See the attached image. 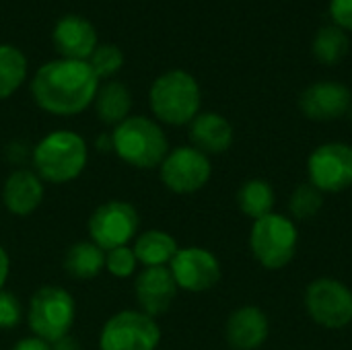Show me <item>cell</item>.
Here are the masks:
<instances>
[{
  "instance_id": "16",
  "label": "cell",
  "mask_w": 352,
  "mask_h": 350,
  "mask_svg": "<svg viewBox=\"0 0 352 350\" xmlns=\"http://www.w3.org/2000/svg\"><path fill=\"white\" fill-rule=\"evenodd\" d=\"M45 196V184L33 169H14L2 184V204L14 217L33 215Z\"/></svg>"
},
{
  "instance_id": "31",
  "label": "cell",
  "mask_w": 352,
  "mask_h": 350,
  "mask_svg": "<svg viewBox=\"0 0 352 350\" xmlns=\"http://www.w3.org/2000/svg\"><path fill=\"white\" fill-rule=\"evenodd\" d=\"M50 347H52V350H82V347L78 344V340H76V338H72L70 334H66V336L58 338V340H56V342H52Z\"/></svg>"
},
{
  "instance_id": "32",
  "label": "cell",
  "mask_w": 352,
  "mask_h": 350,
  "mask_svg": "<svg viewBox=\"0 0 352 350\" xmlns=\"http://www.w3.org/2000/svg\"><path fill=\"white\" fill-rule=\"evenodd\" d=\"M8 274H10V258H8L6 250L0 245V291L4 289V285L8 281Z\"/></svg>"
},
{
  "instance_id": "11",
  "label": "cell",
  "mask_w": 352,
  "mask_h": 350,
  "mask_svg": "<svg viewBox=\"0 0 352 350\" xmlns=\"http://www.w3.org/2000/svg\"><path fill=\"white\" fill-rule=\"evenodd\" d=\"M309 184L322 194L352 188V146L346 142L320 144L307 159Z\"/></svg>"
},
{
  "instance_id": "18",
  "label": "cell",
  "mask_w": 352,
  "mask_h": 350,
  "mask_svg": "<svg viewBox=\"0 0 352 350\" xmlns=\"http://www.w3.org/2000/svg\"><path fill=\"white\" fill-rule=\"evenodd\" d=\"M190 140L194 149L208 157L223 155L233 144V126L217 111H200L190 122Z\"/></svg>"
},
{
  "instance_id": "1",
  "label": "cell",
  "mask_w": 352,
  "mask_h": 350,
  "mask_svg": "<svg viewBox=\"0 0 352 350\" xmlns=\"http://www.w3.org/2000/svg\"><path fill=\"white\" fill-rule=\"evenodd\" d=\"M99 91V78L85 60L58 58L37 68L31 78V97L39 109L70 118L89 109Z\"/></svg>"
},
{
  "instance_id": "19",
  "label": "cell",
  "mask_w": 352,
  "mask_h": 350,
  "mask_svg": "<svg viewBox=\"0 0 352 350\" xmlns=\"http://www.w3.org/2000/svg\"><path fill=\"white\" fill-rule=\"evenodd\" d=\"M132 250L138 264H142L144 268H159L171 264L179 245L171 233L161 229H148L136 235Z\"/></svg>"
},
{
  "instance_id": "13",
  "label": "cell",
  "mask_w": 352,
  "mask_h": 350,
  "mask_svg": "<svg viewBox=\"0 0 352 350\" xmlns=\"http://www.w3.org/2000/svg\"><path fill=\"white\" fill-rule=\"evenodd\" d=\"M352 105L351 89L336 80H320L309 85L299 97V109L314 122H332L349 113Z\"/></svg>"
},
{
  "instance_id": "17",
  "label": "cell",
  "mask_w": 352,
  "mask_h": 350,
  "mask_svg": "<svg viewBox=\"0 0 352 350\" xmlns=\"http://www.w3.org/2000/svg\"><path fill=\"white\" fill-rule=\"evenodd\" d=\"M270 336V320L256 305L235 309L225 326V338L233 350H258Z\"/></svg>"
},
{
  "instance_id": "30",
  "label": "cell",
  "mask_w": 352,
  "mask_h": 350,
  "mask_svg": "<svg viewBox=\"0 0 352 350\" xmlns=\"http://www.w3.org/2000/svg\"><path fill=\"white\" fill-rule=\"evenodd\" d=\"M12 350H52L50 347V342H45V340H41V338H37V336H27V338H21Z\"/></svg>"
},
{
  "instance_id": "22",
  "label": "cell",
  "mask_w": 352,
  "mask_h": 350,
  "mask_svg": "<svg viewBox=\"0 0 352 350\" xmlns=\"http://www.w3.org/2000/svg\"><path fill=\"white\" fill-rule=\"evenodd\" d=\"M27 56L12 43H0V101L12 97L27 80Z\"/></svg>"
},
{
  "instance_id": "10",
  "label": "cell",
  "mask_w": 352,
  "mask_h": 350,
  "mask_svg": "<svg viewBox=\"0 0 352 350\" xmlns=\"http://www.w3.org/2000/svg\"><path fill=\"white\" fill-rule=\"evenodd\" d=\"M212 175L210 157L190 146H177L167 153L159 165V177L173 194H194L202 190Z\"/></svg>"
},
{
  "instance_id": "25",
  "label": "cell",
  "mask_w": 352,
  "mask_h": 350,
  "mask_svg": "<svg viewBox=\"0 0 352 350\" xmlns=\"http://www.w3.org/2000/svg\"><path fill=\"white\" fill-rule=\"evenodd\" d=\"M322 206H324V194L316 186H311L309 182L297 186L291 200H289V210H291L295 221L314 219L322 210Z\"/></svg>"
},
{
  "instance_id": "9",
  "label": "cell",
  "mask_w": 352,
  "mask_h": 350,
  "mask_svg": "<svg viewBox=\"0 0 352 350\" xmlns=\"http://www.w3.org/2000/svg\"><path fill=\"white\" fill-rule=\"evenodd\" d=\"M305 309L322 328H346L352 322V291L338 278H316L305 291Z\"/></svg>"
},
{
  "instance_id": "27",
  "label": "cell",
  "mask_w": 352,
  "mask_h": 350,
  "mask_svg": "<svg viewBox=\"0 0 352 350\" xmlns=\"http://www.w3.org/2000/svg\"><path fill=\"white\" fill-rule=\"evenodd\" d=\"M138 260L130 245H122L105 252V270L116 278H128L136 272Z\"/></svg>"
},
{
  "instance_id": "26",
  "label": "cell",
  "mask_w": 352,
  "mask_h": 350,
  "mask_svg": "<svg viewBox=\"0 0 352 350\" xmlns=\"http://www.w3.org/2000/svg\"><path fill=\"white\" fill-rule=\"evenodd\" d=\"M87 62H89V66L93 68V72H95V76L99 80L101 78L111 80V76H116L124 66V54L113 43H99Z\"/></svg>"
},
{
  "instance_id": "4",
  "label": "cell",
  "mask_w": 352,
  "mask_h": 350,
  "mask_svg": "<svg viewBox=\"0 0 352 350\" xmlns=\"http://www.w3.org/2000/svg\"><path fill=\"white\" fill-rule=\"evenodd\" d=\"M153 116L167 126H190L200 113L202 91L198 80L182 68L159 74L148 91Z\"/></svg>"
},
{
  "instance_id": "29",
  "label": "cell",
  "mask_w": 352,
  "mask_h": 350,
  "mask_svg": "<svg viewBox=\"0 0 352 350\" xmlns=\"http://www.w3.org/2000/svg\"><path fill=\"white\" fill-rule=\"evenodd\" d=\"M330 17L342 31H352V0H330Z\"/></svg>"
},
{
  "instance_id": "12",
  "label": "cell",
  "mask_w": 352,
  "mask_h": 350,
  "mask_svg": "<svg viewBox=\"0 0 352 350\" xmlns=\"http://www.w3.org/2000/svg\"><path fill=\"white\" fill-rule=\"evenodd\" d=\"M169 270L173 274L177 289L188 293L210 291L219 285L223 274L219 258L210 250L198 245L179 248L169 264Z\"/></svg>"
},
{
  "instance_id": "28",
  "label": "cell",
  "mask_w": 352,
  "mask_h": 350,
  "mask_svg": "<svg viewBox=\"0 0 352 350\" xmlns=\"http://www.w3.org/2000/svg\"><path fill=\"white\" fill-rule=\"evenodd\" d=\"M23 320V307L14 293L0 291V330H12Z\"/></svg>"
},
{
  "instance_id": "24",
  "label": "cell",
  "mask_w": 352,
  "mask_h": 350,
  "mask_svg": "<svg viewBox=\"0 0 352 350\" xmlns=\"http://www.w3.org/2000/svg\"><path fill=\"white\" fill-rule=\"evenodd\" d=\"M314 56L318 62L326 64V66H334L338 62H342V58L349 52V37L346 31H342L336 25H326L322 27L316 37H314Z\"/></svg>"
},
{
  "instance_id": "15",
  "label": "cell",
  "mask_w": 352,
  "mask_h": 350,
  "mask_svg": "<svg viewBox=\"0 0 352 350\" xmlns=\"http://www.w3.org/2000/svg\"><path fill=\"white\" fill-rule=\"evenodd\" d=\"M52 41L60 58L66 60H89L99 45L97 29L93 23L78 14H66L58 19L52 31Z\"/></svg>"
},
{
  "instance_id": "23",
  "label": "cell",
  "mask_w": 352,
  "mask_h": 350,
  "mask_svg": "<svg viewBox=\"0 0 352 350\" xmlns=\"http://www.w3.org/2000/svg\"><path fill=\"white\" fill-rule=\"evenodd\" d=\"M237 206L252 221H258V219L270 215L272 206H274V190H272L270 182H266L262 177L243 182V186L237 192Z\"/></svg>"
},
{
  "instance_id": "7",
  "label": "cell",
  "mask_w": 352,
  "mask_h": 350,
  "mask_svg": "<svg viewBox=\"0 0 352 350\" xmlns=\"http://www.w3.org/2000/svg\"><path fill=\"white\" fill-rule=\"evenodd\" d=\"M161 342V326L155 318L140 309H124L113 314L101 328V350H157Z\"/></svg>"
},
{
  "instance_id": "21",
  "label": "cell",
  "mask_w": 352,
  "mask_h": 350,
  "mask_svg": "<svg viewBox=\"0 0 352 350\" xmlns=\"http://www.w3.org/2000/svg\"><path fill=\"white\" fill-rule=\"evenodd\" d=\"M64 270L76 281H91L105 270V252L89 241H76L64 256Z\"/></svg>"
},
{
  "instance_id": "3",
  "label": "cell",
  "mask_w": 352,
  "mask_h": 350,
  "mask_svg": "<svg viewBox=\"0 0 352 350\" xmlns=\"http://www.w3.org/2000/svg\"><path fill=\"white\" fill-rule=\"evenodd\" d=\"M111 151L134 169H159L167 157L169 140L159 122L146 116H130L109 134Z\"/></svg>"
},
{
  "instance_id": "6",
  "label": "cell",
  "mask_w": 352,
  "mask_h": 350,
  "mask_svg": "<svg viewBox=\"0 0 352 350\" xmlns=\"http://www.w3.org/2000/svg\"><path fill=\"white\" fill-rule=\"evenodd\" d=\"M25 318L31 334L52 344L58 338L66 336L74 324V297L66 289L56 285L41 287L31 295Z\"/></svg>"
},
{
  "instance_id": "8",
  "label": "cell",
  "mask_w": 352,
  "mask_h": 350,
  "mask_svg": "<svg viewBox=\"0 0 352 350\" xmlns=\"http://www.w3.org/2000/svg\"><path fill=\"white\" fill-rule=\"evenodd\" d=\"M140 227L138 210L126 200H107L89 217V237L103 252L128 245Z\"/></svg>"
},
{
  "instance_id": "20",
  "label": "cell",
  "mask_w": 352,
  "mask_h": 350,
  "mask_svg": "<svg viewBox=\"0 0 352 350\" xmlns=\"http://www.w3.org/2000/svg\"><path fill=\"white\" fill-rule=\"evenodd\" d=\"M97 118L107 126H118L126 118H130L132 111V93L130 89L120 80H107L99 85V91L93 101Z\"/></svg>"
},
{
  "instance_id": "5",
  "label": "cell",
  "mask_w": 352,
  "mask_h": 350,
  "mask_svg": "<svg viewBox=\"0 0 352 350\" xmlns=\"http://www.w3.org/2000/svg\"><path fill=\"white\" fill-rule=\"evenodd\" d=\"M299 231L293 219L270 212L254 221L250 231V250L266 270H283L297 254Z\"/></svg>"
},
{
  "instance_id": "14",
  "label": "cell",
  "mask_w": 352,
  "mask_h": 350,
  "mask_svg": "<svg viewBox=\"0 0 352 350\" xmlns=\"http://www.w3.org/2000/svg\"><path fill=\"white\" fill-rule=\"evenodd\" d=\"M177 291L179 289L173 281L169 266L142 268V272L136 276V283H134V293H136L140 311L155 320L169 311V307L175 301Z\"/></svg>"
},
{
  "instance_id": "2",
  "label": "cell",
  "mask_w": 352,
  "mask_h": 350,
  "mask_svg": "<svg viewBox=\"0 0 352 350\" xmlns=\"http://www.w3.org/2000/svg\"><path fill=\"white\" fill-rule=\"evenodd\" d=\"M87 140L74 130H52L33 149V171L43 184L74 182L87 167Z\"/></svg>"
}]
</instances>
